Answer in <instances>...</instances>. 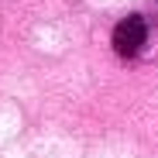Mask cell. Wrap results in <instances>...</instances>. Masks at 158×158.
Listing matches in <instances>:
<instances>
[{
  "label": "cell",
  "instance_id": "cell-1",
  "mask_svg": "<svg viewBox=\"0 0 158 158\" xmlns=\"http://www.w3.org/2000/svg\"><path fill=\"white\" fill-rule=\"evenodd\" d=\"M114 52L120 59H134L138 52L148 45V21L141 17V14H131V17H124L117 28H114Z\"/></svg>",
  "mask_w": 158,
  "mask_h": 158
}]
</instances>
